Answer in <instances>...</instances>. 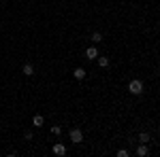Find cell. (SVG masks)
<instances>
[{
    "mask_svg": "<svg viewBox=\"0 0 160 157\" xmlns=\"http://www.w3.org/2000/svg\"><path fill=\"white\" fill-rule=\"evenodd\" d=\"M68 136H71V142H73V145H79V142H83V134H81V130H79V127H73Z\"/></svg>",
    "mask_w": 160,
    "mask_h": 157,
    "instance_id": "2",
    "label": "cell"
},
{
    "mask_svg": "<svg viewBox=\"0 0 160 157\" xmlns=\"http://www.w3.org/2000/svg\"><path fill=\"white\" fill-rule=\"evenodd\" d=\"M22 72H24L26 76H32V74H34V66H32V64H24Z\"/></svg>",
    "mask_w": 160,
    "mask_h": 157,
    "instance_id": "8",
    "label": "cell"
},
{
    "mask_svg": "<svg viewBox=\"0 0 160 157\" xmlns=\"http://www.w3.org/2000/svg\"><path fill=\"white\" fill-rule=\"evenodd\" d=\"M100 40H102V34H100V32H94V34H92V43H94V45H98Z\"/></svg>",
    "mask_w": 160,
    "mask_h": 157,
    "instance_id": "11",
    "label": "cell"
},
{
    "mask_svg": "<svg viewBox=\"0 0 160 157\" xmlns=\"http://www.w3.org/2000/svg\"><path fill=\"white\" fill-rule=\"evenodd\" d=\"M139 142H143V145H148V142H149V134L141 132V134H139Z\"/></svg>",
    "mask_w": 160,
    "mask_h": 157,
    "instance_id": "10",
    "label": "cell"
},
{
    "mask_svg": "<svg viewBox=\"0 0 160 157\" xmlns=\"http://www.w3.org/2000/svg\"><path fill=\"white\" fill-rule=\"evenodd\" d=\"M73 76L77 79V81H83V79H86V68H75Z\"/></svg>",
    "mask_w": 160,
    "mask_h": 157,
    "instance_id": "5",
    "label": "cell"
},
{
    "mask_svg": "<svg viewBox=\"0 0 160 157\" xmlns=\"http://www.w3.org/2000/svg\"><path fill=\"white\" fill-rule=\"evenodd\" d=\"M51 151H53V155H60V157H62V155H66V146L62 145V142H56Z\"/></svg>",
    "mask_w": 160,
    "mask_h": 157,
    "instance_id": "3",
    "label": "cell"
},
{
    "mask_svg": "<svg viewBox=\"0 0 160 157\" xmlns=\"http://www.w3.org/2000/svg\"><path fill=\"white\" fill-rule=\"evenodd\" d=\"M128 155H130V153H128L126 149H120V151H118V157H128Z\"/></svg>",
    "mask_w": 160,
    "mask_h": 157,
    "instance_id": "13",
    "label": "cell"
},
{
    "mask_svg": "<svg viewBox=\"0 0 160 157\" xmlns=\"http://www.w3.org/2000/svg\"><path fill=\"white\" fill-rule=\"evenodd\" d=\"M43 123H45V117H43V115H34V117H32V125H34V127H43Z\"/></svg>",
    "mask_w": 160,
    "mask_h": 157,
    "instance_id": "6",
    "label": "cell"
},
{
    "mask_svg": "<svg viewBox=\"0 0 160 157\" xmlns=\"http://www.w3.org/2000/svg\"><path fill=\"white\" fill-rule=\"evenodd\" d=\"M128 91H130L132 96H139V94H143V83H141L139 79H132V81L128 83Z\"/></svg>",
    "mask_w": 160,
    "mask_h": 157,
    "instance_id": "1",
    "label": "cell"
},
{
    "mask_svg": "<svg viewBox=\"0 0 160 157\" xmlns=\"http://www.w3.org/2000/svg\"><path fill=\"white\" fill-rule=\"evenodd\" d=\"M86 58L88 60H96V58H98V49H96V45L86 49Z\"/></svg>",
    "mask_w": 160,
    "mask_h": 157,
    "instance_id": "4",
    "label": "cell"
},
{
    "mask_svg": "<svg viewBox=\"0 0 160 157\" xmlns=\"http://www.w3.org/2000/svg\"><path fill=\"white\" fill-rule=\"evenodd\" d=\"M96 62H98L100 68H107V66H109V58H102V55H98V58H96Z\"/></svg>",
    "mask_w": 160,
    "mask_h": 157,
    "instance_id": "9",
    "label": "cell"
},
{
    "mask_svg": "<svg viewBox=\"0 0 160 157\" xmlns=\"http://www.w3.org/2000/svg\"><path fill=\"white\" fill-rule=\"evenodd\" d=\"M0 132H2V127H0Z\"/></svg>",
    "mask_w": 160,
    "mask_h": 157,
    "instance_id": "14",
    "label": "cell"
},
{
    "mask_svg": "<svg viewBox=\"0 0 160 157\" xmlns=\"http://www.w3.org/2000/svg\"><path fill=\"white\" fill-rule=\"evenodd\" d=\"M51 134H53V136H60V134H62V127H60V125H53V127H51Z\"/></svg>",
    "mask_w": 160,
    "mask_h": 157,
    "instance_id": "12",
    "label": "cell"
},
{
    "mask_svg": "<svg viewBox=\"0 0 160 157\" xmlns=\"http://www.w3.org/2000/svg\"><path fill=\"white\" fill-rule=\"evenodd\" d=\"M149 153V149H148V145H143V142H141V145L137 146V155L139 157H145Z\"/></svg>",
    "mask_w": 160,
    "mask_h": 157,
    "instance_id": "7",
    "label": "cell"
}]
</instances>
